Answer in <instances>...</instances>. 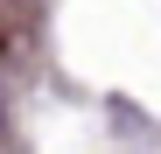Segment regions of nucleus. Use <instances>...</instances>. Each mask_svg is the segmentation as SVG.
<instances>
[{"mask_svg":"<svg viewBox=\"0 0 161 154\" xmlns=\"http://www.w3.org/2000/svg\"><path fill=\"white\" fill-rule=\"evenodd\" d=\"M0 112H7V105H0Z\"/></svg>","mask_w":161,"mask_h":154,"instance_id":"nucleus-1","label":"nucleus"}]
</instances>
